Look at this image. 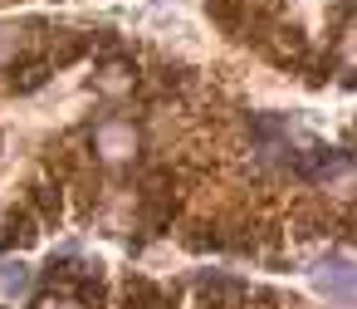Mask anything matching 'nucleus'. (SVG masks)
Wrapping results in <instances>:
<instances>
[{
	"label": "nucleus",
	"mask_w": 357,
	"mask_h": 309,
	"mask_svg": "<svg viewBox=\"0 0 357 309\" xmlns=\"http://www.w3.org/2000/svg\"><path fill=\"white\" fill-rule=\"evenodd\" d=\"M89 148H93V157H98V162L123 167V162H132V157L142 152V133H137V123H132V118L108 113V118H98V123H93Z\"/></svg>",
	"instance_id": "nucleus-1"
},
{
	"label": "nucleus",
	"mask_w": 357,
	"mask_h": 309,
	"mask_svg": "<svg viewBox=\"0 0 357 309\" xmlns=\"http://www.w3.org/2000/svg\"><path fill=\"white\" fill-rule=\"evenodd\" d=\"M172 216H176V187H172V172H152L137 192V226L142 236H162L172 231Z\"/></svg>",
	"instance_id": "nucleus-2"
},
{
	"label": "nucleus",
	"mask_w": 357,
	"mask_h": 309,
	"mask_svg": "<svg viewBox=\"0 0 357 309\" xmlns=\"http://www.w3.org/2000/svg\"><path fill=\"white\" fill-rule=\"evenodd\" d=\"M93 94L98 99H108V103H123V99H132L137 89H142V69H137V59H128V55H108V59H98L93 64Z\"/></svg>",
	"instance_id": "nucleus-3"
},
{
	"label": "nucleus",
	"mask_w": 357,
	"mask_h": 309,
	"mask_svg": "<svg viewBox=\"0 0 357 309\" xmlns=\"http://www.w3.org/2000/svg\"><path fill=\"white\" fill-rule=\"evenodd\" d=\"M250 304V285L225 275V270H206L196 275V309H245Z\"/></svg>",
	"instance_id": "nucleus-4"
},
{
	"label": "nucleus",
	"mask_w": 357,
	"mask_h": 309,
	"mask_svg": "<svg viewBox=\"0 0 357 309\" xmlns=\"http://www.w3.org/2000/svg\"><path fill=\"white\" fill-rule=\"evenodd\" d=\"M313 289H318L328 304L352 309V260H347V255H328V260H318V265H313Z\"/></svg>",
	"instance_id": "nucleus-5"
},
{
	"label": "nucleus",
	"mask_w": 357,
	"mask_h": 309,
	"mask_svg": "<svg viewBox=\"0 0 357 309\" xmlns=\"http://www.w3.org/2000/svg\"><path fill=\"white\" fill-rule=\"evenodd\" d=\"M123 309H176V285H157L147 275H128L123 285Z\"/></svg>",
	"instance_id": "nucleus-6"
},
{
	"label": "nucleus",
	"mask_w": 357,
	"mask_h": 309,
	"mask_svg": "<svg viewBox=\"0 0 357 309\" xmlns=\"http://www.w3.org/2000/svg\"><path fill=\"white\" fill-rule=\"evenodd\" d=\"M40 40V20L30 25H0V69H15V59Z\"/></svg>",
	"instance_id": "nucleus-7"
},
{
	"label": "nucleus",
	"mask_w": 357,
	"mask_h": 309,
	"mask_svg": "<svg viewBox=\"0 0 357 309\" xmlns=\"http://www.w3.org/2000/svg\"><path fill=\"white\" fill-rule=\"evenodd\" d=\"M35 221H40V226H59V221H64V192H59V182H54V187H50V182L35 187Z\"/></svg>",
	"instance_id": "nucleus-8"
},
{
	"label": "nucleus",
	"mask_w": 357,
	"mask_h": 309,
	"mask_svg": "<svg viewBox=\"0 0 357 309\" xmlns=\"http://www.w3.org/2000/svg\"><path fill=\"white\" fill-rule=\"evenodd\" d=\"M40 236V221L30 211H10V216H0V240L6 245H30Z\"/></svg>",
	"instance_id": "nucleus-9"
},
{
	"label": "nucleus",
	"mask_w": 357,
	"mask_h": 309,
	"mask_svg": "<svg viewBox=\"0 0 357 309\" xmlns=\"http://www.w3.org/2000/svg\"><path fill=\"white\" fill-rule=\"evenodd\" d=\"M30 280H35V275H30V265H25V260H0V289H6L10 299H15V294H25V289H30Z\"/></svg>",
	"instance_id": "nucleus-10"
},
{
	"label": "nucleus",
	"mask_w": 357,
	"mask_h": 309,
	"mask_svg": "<svg viewBox=\"0 0 357 309\" xmlns=\"http://www.w3.org/2000/svg\"><path fill=\"white\" fill-rule=\"evenodd\" d=\"M50 74H54V69H50L45 59H30V64H20V69L10 74V84H15V94H35V89H40Z\"/></svg>",
	"instance_id": "nucleus-11"
},
{
	"label": "nucleus",
	"mask_w": 357,
	"mask_h": 309,
	"mask_svg": "<svg viewBox=\"0 0 357 309\" xmlns=\"http://www.w3.org/2000/svg\"><path fill=\"white\" fill-rule=\"evenodd\" d=\"M0 6H10V0H0Z\"/></svg>",
	"instance_id": "nucleus-12"
},
{
	"label": "nucleus",
	"mask_w": 357,
	"mask_h": 309,
	"mask_svg": "<svg viewBox=\"0 0 357 309\" xmlns=\"http://www.w3.org/2000/svg\"><path fill=\"white\" fill-rule=\"evenodd\" d=\"M206 6H211V0H206Z\"/></svg>",
	"instance_id": "nucleus-13"
}]
</instances>
